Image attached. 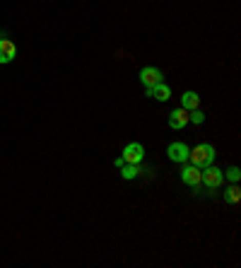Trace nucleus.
Wrapping results in <instances>:
<instances>
[{"mask_svg": "<svg viewBox=\"0 0 241 268\" xmlns=\"http://www.w3.org/2000/svg\"><path fill=\"white\" fill-rule=\"evenodd\" d=\"M212 159H215V148H212L210 142H198L195 148L188 150V162L195 167H200V169L212 165Z\"/></svg>", "mask_w": 241, "mask_h": 268, "instance_id": "nucleus-1", "label": "nucleus"}, {"mask_svg": "<svg viewBox=\"0 0 241 268\" xmlns=\"http://www.w3.org/2000/svg\"><path fill=\"white\" fill-rule=\"evenodd\" d=\"M200 184H205L208 189H219L222 184H225V172L219 169V167H203L200 169Z\"/></svg>", "mask_w": 241, "mask_h": 268, "instance_id": "nucleus-2", "label": "nucleus"}, {"mask_svg": "<svg viewBox=\"0 0 241 268\" xmlns=\"http://www.w3.org/2000/svg\"><path fill=\"white\" fill-rule=\"evenodd\" d=\"M120 157L126 159L128 165H140L145 157V148L140 142H128V145L123 148V155H120Z\"/></svg>", "mask_w": 241, "mask_h": 268, "instance_id": "nucleus-3", "label": "nucleus"}, {"mask_svg": "<svg viewBox=\"0 0 241 268\" xmlns=\"http://www.w3.org/2000/svg\"><path fill=\"white\" fill-rule=\"evenodd\" d=\"M167 155L171 162H178V165H186L188 162V145L186 142H169Z\"/></svg>", "mask_w": 241, "mask_h": 268, "instance_id": "nucleus-4", "label": "nucleus"}, {"mask_svg": "<svg viewBox=\"0 0 241 268\" xmlns=\"http://www.w3.org/2000/svg\"><path fill=\"white\" fill-rule=\"evenodd\" d=\"M181 182H184L186 186L198 189V186H200V167L188 165V162H186V167L181 169Z\"/></svg>", "mask_w": 241, "mask_h": 268, "instance_id": "nucleus-5", "label": "nucleus"}, {"mask_svg": "<svg viewBox=\"0 0 241 268\" xmlns=\"http://www.w3.org/2000/svg\"><path fill=\"white\" fill-rule=\"evenodd\" d=\"M145 95L147 97H154L157 102H167L169 97H171V87L162 80V82H157L154 87H145Z\"/></svg>", "mask_w": 241, "mask_h": 268, "instance_id": "nucleus-6", "label": "nucleus"}, {"mask_svg": "<svg viewBox=\"0 0 241 268\" xmlns=\"http://www.w3.org/2000/svg\"><path fill=\"white\" fill-rule=\"evenodd\" d=\"M162 70L159 68H152V65H147V68H143L140 70V82H143L145 87H154L157 82H162Z\"/></svg>", "mask_w": 241, "mask_h": 268, "instance_id": "nucleus-7", "label": "nucleus"}, {"mask_svg": "<svg viewBox=\"0 0 241 268\" xmlns=\"http://www.w3.org/2000/svg\"><path fill=\"white\" fill-rule=\"evenodd\" d=\"M15 56H17V46H15V41H10V39H0V65L12 63V61H15Z\"/></svg>", "mask_w": 241, "mask_h": 268, "instance_id": "nucleus-8", "label": "nucleus"}, {"mask_svg": "<svg viewBox=\"0 0 241 268\" xmlns=\"http://www.w3.org/2000/svg\"><path fill=\"white\" fill-rule=\"evenodd\" d=\"M169 126L174 131H181V128L188 126V111L186 109H174L169 114Z\"/></svg>", "mask_w": 241, "mask_h": 268, "instance_id": "nucleus-9", "label": "nucleus"}, {"mask_svg": "<svg viewBox=\"0 0 241 268\" xmlns=\"http://www.w3.org/2000/svg\"><path fill=\"white\" fill-rule=\"evenodd\" d=\"M200 106V97H198V92H184L181 95V109L186 111H193Z\"/></svg>", "mask_w": 241, "mask_h": 268, "instance_id": "nucleus-10", "label": "nucleus"}, {"mask_svg": "<svg viewBox=\"0 0 241 268\" xmlns=\"http://www.w3.org/2000/svg\"><path fill=\"white\" fill-rule=\"evenodd\" d=\"M137 167H140V165H128V162H126V165L120 167V176H123L126 182L135 179V176H137Z\"/></svg>", "mask_w": 241, "mask_h": 268, "instance_id": "nucleus-11", "label": "nucleus"}, {"mask_svg": "<svg viewBox=\"0 0 241 268\" xmlns=\"http://www.w3.org/2000/svg\"><path fill=\"white\" fill-rule=\"evenodd\" d=\"M225 201H227V203H232V205L239 203V201H241L239 186H229V189H227V193H225Z\"/></svg>", "mask_w": 241, "mask_h": 268, "instance_id": "nucleus-12", "label": "nucleus"}, {"mask_svg": "<svg viewBox=\"0 0 241 268\" xmlns=\"http://www.w3.org/2000/svg\"><path fill=\"white\" fill-rule=\"evenodd\" d=\"M188 121L195 123V126H200L203 121H205V114H203L200 109H193V111H188Z\"/></svg>", "mask_w": 241, "mask_h": 268, "instance_id": "nucleus-13", "label": "nucleus"}, {"mask_svg": "<svg viewBox=\"0 0 241 268\" xmlns=\"http://www.w3.org/2000/svg\"><path fill=\"white\" fill-rule=\"evenodd\" d=\"M225 179H229L232 184H236L241 179V169H239V167H229V169L225 172Z\"/></svg>", "mask_w": 241, "mask_h": 268, "instance_id": "nucleus-14", "label": "nucleus"}, {"mask_svg": "<svg viewBox=\"0 0 241 268\" xmlns=\"http://www.w3.org/2000/svg\"><path fill=\"white\" fill-rule=\"evenodd\" d=\"M113 165H116V167H118V169H120V167L126 165V159H123V157H116V159H113Z\"/></svg>", "mask_w": 241, "mask_h": 268, "instance_id": "nucleus-15", "label": "nucleus"}]
</instances>
